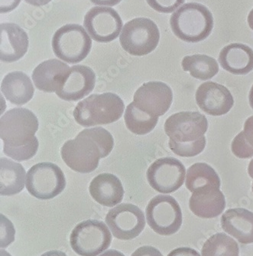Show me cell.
<instances>
[{
	"instance_id": "ab89813d",
	"label": "cell",
	"mask_w": 253,
	"mask_h": 256,
	"mask_svg": "<svg viewBox=\"0 0 253 256\" xmlns=\"http://www.w3.org/2000/svg\"><path fill=\"white\" fill-rule=\"evenodd\" d=\"M24 1L34 6H43L49 4L51 0H24Z\"/></svg>"
},
{
	"instance_id": "ba28073f",
	"label": "cell",
	"mask_w": 253,
	"mask_h": 256,
	"mask_svg": "<svg viewBox=\"0 0 253 256\" xmlns=\"http://www.w3.org/2000/svg\"><path fill=\"white\" fill-rule=\"evenodd\" d=\"M148 225L161 236L178 232L182 224V212L176 200L171 196H156L146 208Z\"/></svg>"
},
{
	"instance_id": "f546056e",
	"label": "cell",
	"mask_w": 253,
	"mask_h": 256,
	"mask_svg": "<svg viewBox=\"0 0 253 256\" xmlns=\"http://www.w3.org/2000/svg\"><path fill=\"white\" fill-rule=\"evenodd\" d=\"M38 138H34L32 142L23 146H10L3 144V152L6 156L15 160L25 161L32 158L38 151Z\"/></svg>"
},
{
	"instance_id": "e0dca14e",
	"label": "cell",
	"mask_w": 253,
	"mask_h": 256,
	"mask_svg": "<svg viewBox=\"0 0 253 256\" xmlns=\"http://www.w3.org/2000/svg\"><path fill=\"white\" fill-rule=\"evenodd\" d=\"M28 36L25 30L14 23L0 26V60L11 63L21 60L28 48Z\"/></svg>"
},
{
	"instance_id": "f1b7e54d",
	"label": "cell",
	"mask_w": 253,
	"mask_h": 256,
	"mask_svg": "<svg viewBox=\"0 0 253 256\" xmlns=\"http://www.w3.org/2000/svg\"><path fill=\"white\" fill-rule=\"evenodd\" d=\"M81 132L90 136L98 144L101 150L103 158H106L111 153L114 146V140L111 134L106 129L97 126V128L84 129Z\"/></svg>"
},
{
	"instance_id": "83f0119b",
	"label": "cell",
	"mask_w": 253,
	"mask_h": 256,
	"mask_svg": "<svg viewBox=\"0 0 253 256\" xmlns=\"http://www.w3.org/2000/svg\"><path fill=\"white\" fill-rule=\"evenodd\" d=\"M202 256H239L238 243L225 234H217L210 237L201 250Z\"/></svg>"
},
{
	"instance_id": "7c38bea8",
	"label": "cell",
	"mask_w": 253,
	"mask_h": 256,
	"mask_svg": "<svg viewBox=\"0 0 253 256\" xmlns=\"http://www.w3.org/2000/svg\"><path fill=\"white\" fill-rule=\"evenodd\" d=\"M83 26L94 41L109 43L120 36L123 21L117 12L111 7L95 6L84 16Z\"/></svg>"
},
{
	"instance_id": "9a60e30c",
	"label": "cell",
	"mask_w": 253,
	"mask_h": 256,
	"mask_svg": "<svg viewBox=\"0 0 253 256\" xmlns=\"http://www.w3.org/2000/svg\"><path fill=\"white\" fill-rule=\"evenodd\" d=\"M96 84V76L90 68L85 66L70 67L55 92L62 100L76 102L88 96Z\"/></svg>"
},
{
	"instance_id": "30bf717a",
	"label": "cell",
	"mask_w": 253,
	"mask_h": 256,
	"mask_svg": "<svg viewBox=\"0 0 253 256\" xmlns=\"http://www.w3.org/2000/svg\"><path fill=\"white\" fill-rule=\"evenodd\" d=\"M105 221L113 236L123 241L134 240L146 227V218L142 210L130 204H119L112 208Z\"/></svg>"
},
{
	"instance_id": "5bb4252c",
	"label": "cell",
	"mask_w": 253,
	"mask_h": 256,
	"mask_svg": "<svg viewBox=\"0 0 253 256\" xmlns=\"http://www.w3.org/2000/svg\"><path fill=\"white\" fill-rule=\"evenodd\" d=\"M173 93L169 86L161 82H149L142 84L133 96V102L139 110L159 117L172 106Z\"/></svg>"
},
{
	"instance_id": "5b68a950",
	"label": "cell",
	"mask_w": 253,
	"mask_h": 256,
	"mask_svg": "<svg viewBox=\"0 0 253 256\" xmlns=\"http://www.w3.org/2000/svg\"><path fill=\"white\" fill-rule=\"evenodd\" d=\"M160 40L159 28L148 18H136L125 24L119 42L122 48L132 56H144L153 52Z\"/></svg>"
},
{
	"instance_id": "ee69618b",
	"label": "cell",
	"mask_w": 253,
	"mask_h": 256,
	"mask_svg": "<svg viewBox=\"0 0 253 256\" xmlns=\"http://www.w3.org/2000/svg\"><path fill=\"white\" fill-rule=\"evenodd\" d=\"M249 100H250V106L253 109V86H252L251 89H250Z\"/></svg>"
},
{
	"instance_id": "9c48e42d",
	"label": "cell",
	"mask_w": 253,
	"mask_h": 256,
	"mask_svg": "<svg viewBox=\"0 0 253 256\" xmlns=\"http://www.w3.org/2000/svg\"><path fill=\"white\" fill-rule=\"evenodd\" d=\"M61 155L66 164L76 172L90 174L97 168L103 158L98 144L85 134H78L74 139L64 143Z\"/></svg>"
},
{
	"instance_id": "e575fe53",
	"label": "cell",
	"mask_w": 253,
	"mask_h": 256,
	"mask_svg": "<svg viewBox=\"0 0 253 256\" xmlns=\"http://www.w3.org/2000/svg\"><path fill=\"white\" fill-rule=\"evenodd\" d=\"M131 256H163V254L155 247L145 246L137 248Z\"/></svg>"
},
{
	"instance_id": "8d00e7d4",
	"label": "cell",
	"mask_w": 253,
	"mask_h": 256,
	"mask_svg": "<svg viewBox=\"0 0 253 256\" xmlns=\"http://www.w3.org/2000/svg\"><path fill=\"white\" fill-rule=\"evenodd\" d=\"M167 256H201V254L194 248L181 247L172 250Z\"/></svg>"
},
{
	"instance_id": "f35d334b",
	"label": "cell",
	"mask_w": 253,
	"mask_h": 256,
	"mask_svg": "<svg viewBox=\"0 0 253 256\" xmlns=\"http://www.w3.org/2000/svg\"><path fill=\"white\" fill-rule=\"evenodd\" d=\"M95 5L101 6H114L117 5L122 0H90Z\"/></svg>"
},
{
	"instance_id": "ac0fdd59",
	"label": "cell",
	"mask_w": 253,
	"mask_h": 256,
	"mask_svg": "<svg viewBox=\"0 0 253 256\" xmlns=\"http://www.w3.org/2000/svg\"><path fill=\"white\" fill-rule=\"evenodd\" d=\"M89 191L96 202L106 207L119 205L124 196L121 181L111 174H101L96 176L90 182Z\"/></svg>"
},
{
	"instance_id": "cb8c5ba5",
	"label": "cell",
	"mask_w": 253,
	"mask_h": 256,
	"mask_svg": "<svg viewBox=\"0 0 253 256\" xmlns=\"http://www.w3.org/2000/svg\"><path fill=\"white\" fill-rule=\"evenodd\" d=\"M26 176L24 168L20 164L5 158L0 160V194L14 196L25 188Z\"/></svg>"
},
{
	"instance_id": "8fae6325",
	"label": "cell",
	"mask_w": 253,
	"mask_h": 256,
	"mask_svg": "<svg viewBox=\"0 0 253 256\" xmlns=\"http://www.w3.org/2000/svg\"><path fill=\"white\" fill-rule=\"evenodd\" d=\"M164 126L170 142L190 144L204 138L208 130V122L200 112H179L168 118Z\"/></svg>"
},
{
	"instance_id": "8992f818",
	"label": "cell",
	"mask_w": 253,
	"mask_h": 256,
	"mask_svg": "<svg viewBox=\"0 0 253 256\" xmlns=\"http://www.w3.org/2000/svg\"><path fill=\"white\" fill-rule=\"evenodd\" d=\"M38 130V118L28 109H11L0 120V136L4 144L14 146L28 144L34 139Z\"/></svg>"
},
{
	"instance_id": "d4e9b609",
	"label": "cell",
	"mask_w": 253,
	"mask_h": 256,
	"mask_svg": "<svg viewBox=\"0 0 253 256\" xmlns=\"http://www.w3.org/2000/svg\"><path fill=\"white\" fill-rule=\"evenodd\" d=\"M186 188L192 192L207 188H221V180L218 174L205 162H197L187 171Z\"/></svg>"
},
{
	"instance_id": "4dcf8cb0",
	"label": "cell",
	"mask_w": 253,
	"mask_h": 256,
	"mask_svg": "<svg viewBox=\"0 0 253 256\" xmlns=\"http://www.w3.org/2000/svg\"><path fill=\"white\" fill-rule=\"evenodd\" d=\"M169 148L175 154L183 158H191L202 153L206 146V138L190 144H177L169 140Z\"/></svg>"
},
{
	"instance_id": "f6af8a7d",
	"label": "cell",
	"mask_w": 253,
	"mask_h": 256,
	"mask_svg": "<svg viewBox=\"0 0 253 256\" xmlns=\"http://www.w3.org/2000/svg\"><path fill=\"white\" fill-rule=\"evenodd\" d=\"M248 172L250 176L253 179V159L250 161V165H249Z\"/></svg>"
},
{
	"instance_id": "603a6c76",
	"label": "cell",
	"mask_w": 253,
	"mask_h": 256,
	"mask_svg": "<svg viewBox=\"0 0 253 256\" xmlns=\"http://www.w3.org/2000/svg\"><path fill=\"white\" fill-rule=\"evenodd\" d=\"M1 92L6 100L15 106H23L31 100L34 88L31 79L21 72H13L2 79Z\"/></svg>"
},
{
	"instance_id": "52a82bcc",
	"label": "cell",
	"mask_w": 253,
	"mask_h": 256,
	"mask_svg": "<svg viewBox=\"0 0 253 256\" xmlns=\"http://www.w3.org/2000/svg\"><path fill=\"white\" fill-rule=\"evenodd\" d=\"M25 186L37 199H53L65 189V176L61 168L52 162H39L28 170Z\"/></svg>"
},
{
	"instance_id": "484cf974",
	"label": "cell",
	"mask_w": 253,
	"mask_h": 256,
	"mask_svg": "<svg viewBox=\"0 0 253 256\" xmlns=\"http://www.w3.org/2000/svg\"><path fill=\"white\" fill-rule=\"evenodd\" d=\"M182 68L184 71L189 72L192 77L202 80L212 78L219 72L218 62L214 58L200 54L184 58Z\"/></svg>"
},
{
	"instance_id": "74e56055",
	"label": "cell",
	"mask_w": 253,
	"mask_h": 256,
	"mask_svg": "<svg viewBox=\"0 0 253 256\" xmlns=\"http://www.w3.org/2000/svg\"><path fill=\"white\" fill-rule=\"evenodd\" d=\"M244 132L247 142L253 146V116L249 118L244 124Z\"/></svg>"
},
{
	"instance_id": "1f68e13d",
	"label": "cell",
	"mask_w": 253,
	"mask_h": 256,
	"mask_svg": "<svg viewBox=\"0 0 253 256\" xmlns=\"http://www.w3.org/2000/svg\"><path fill=\"white\" fill-rule=\"evenodd\" d=\"M15 230L12 222L3 214L0 216V247L2 250L15 241Z\"/></svg>"
},
{
	"instance_id": "bcb514c9",
	"label": "cell",
	"mask_w": 253,
	"mask_h": 256,
	"mask_svg": "<svg viewBox=\"0 0 253 256\" xmlns=\"http://www.w3.org/2000/svg\"><path fill=\"white\" fill-rule=\"evenodd\" d=\"M0 256H11L8 252L5 251V250H2L1 248V251H0Z\"/></svg>"
},
{
	"instance_id": "ffe728a7",
	"label": "cell",
	"mask_w": 253,
	"mask_h": 256,
	"mask_svg": "<svg viewBox=\"0 0 253 256\" xmlns=\"http://www.w3.org/2000/svg\"><path fill=\"white\" fill-rule=\"evenodd\" d=\"M189 207L197 216L203 218H215L225 210V196L218 188H207L193 192Z\"/></svg>"
},
{
	"instance_id": "d6986e66",
	"label": "cell",
	"mask_w": 253,
	"mask_h": 256,
	"mask_svg": "<svg viewBox=\"0 0 253 256\" xmlns=\"http://www.w3.org/2000/svg\"><path fill=\"white\" fill-rule=\"evenodd\" d=\"M223 230L240 243H253V212L246 208H231L221 217Z\"/></svg>"
},
{
	"instance_id": "d6a6232c",
	"label": "cell",
	"mask_w": 253,
	"mask_h": 256,
	"mask_svg": "<svg viewBox=\"0 0 253 256\" xmlns=\"http://www.w3.org/2000/svg\"><path fill=\"white\" fill-rule=\"evenodd\" d=\"M233 153L237 158L248 159L253 156V146L246 139L244 132H240L232 142L231 145Z\"/></svg>"
},
{
	"instance_id": "60d3db41",
	"label": "cell",
	"mask_w": 253,
	"mask_h": 256,
	"mask_svg": "<svg viewBox=\"0 0 253 256\" xmlns=\"http://www.w3.org/2000/svg\"><path fill=\"white\" fill-rule=\"evenodd\" d=\"M98 256H126L123 253L117 251V250H110L108 251L104 252Z\"/></svg>"
},
{
	"instance_id": "836d02e7",
	"label": "cell",
	"mask_w": 253,
	"mask_h": 256,
	"mask_svg": "<svg viewBox=\"0 0 253 256\" xmlns=\"http://www.w3.org/2000/svg\"><path fill=\"white\" fill-rule=\"evenodd\" d=\"M151 8L161 14H172L185 2V0H146Z\"/></svg>"
},
{
	"instance_id": "2e32d148",
	"label": "cell",
	"mask_w": 253,
	"mask_h": 256,
	"mask_svg": "<svg viewBox=\"0 0 253 256\" xmlns=\"http://www.w3.org/2000/svg\"><path fill=\"white\" fill-rule=\"evenodd\" d=\"M196 102L201 110L211 116L226 114L234 104L231 92L225 86L213 82L200 86L196 92Z\"/></svg>"
},
{
	"instance_id": "6da1fadb",
	"label": "cell",
	"mask_w": 253,
	"mask_h": 256,
	"mask_svg": "<svg viewBox=\"0 0 253 256\" xmlns=\"http://www.w3.org/2000/svg\"><path fill=\"white\" fill-rule=\"evenodd\" d=\"M170 24L172 31L180 40L196 43L209 36L214 28V18L206 6L189 2L174 12Z\"/></svg>"
},
{
	"instance_id": "7a4b0ae2",
	"label": "cell",
	"mask_w": 253,
	"mask_h": 256,
	"mask_svg": "<svg viewBox=\"0 0 253 256\" xmlns=\"http://www.w3.org/2000/svg\"><path fill=\"white\" fill-rule=\"evenodd\" d=\"M125 104L113 93L94 94L77 104L74 109V119L78 124L89 128L96 125L109 124L121 118Z\"/></svg>"
},
{
	"instance_id": "7dc6e473",
	"label": "cell",
	"mask_w": 253,
	"mask_h": 256,
	"mask_svg": "<svg viewBox=\"0 0 253 256\" xmlns=\"http://www.w3.org/2000/svg\"></svg>"
},
{
	"instance_id": "b9f144b4",
	"label": "cell",
	"mask_w": 253,
	"mask_h": 256,
	"mask_svg": "<svg viewBox=\"0 0 253 256\" xmlns=\"http://www.w3.org/2000/svg\"><path fill=\"white\" fill-rule=\"evenodd\" d=\"M41 256H67L65 253L63 252L62 251H59V250H51V251L47 252H44V254H41Z\"/></svg>"
},
{
	"instance_id": "3957f363",
	"label": "cell",
	"mask_w": 253,
	"mask_h": 256,
	"mask_svg": "<svg viewBox=\"0 0 253 256\" xmlns=\"http://www.w3.org/2000/svg\"><path fill=\"white\" fill-rule=\"evenodd\" d=\"M109 227L100 220H88L77 224L70 236V244L80 256H98L111 245Z\"/></svg>"
},
{
	"instance_id": "4fadbf2b",
	"label": "cell",
	"mask_w": 253,
	"mask_h": 256,
	"mask_svg": "<svg viewBox=\"0 0 253 256\" xmlns=\"http://www.w3.org/2000/svg\"><path fill=\"white\" fill-rule=\"evenodd\" d=\"M186 169L181 161L173 158L157 160L146 172L148 182L155 191L168 194L178 190L185 182Z\"/></svg>"
},
{
	"instance_id": "d590c367",
	"label": "cell",
	"mask_w": 253,
	"mask_h": 256,
	"mask_svg": "<svg viewBox=\"0 0 253 256\" xmlns=\"http://www.w3.org/2000/svg\"><path fill=\"white\" fill-rule=\"evenodd\" d=\"M21 0H0V12L1 14H8L18 7Z\"/></svg>"
},
{
	"instance_id": "277c9868",
	"label": "cell",
	"mask_w": 253,
	"mask_h": 256,
	"mask_svg": "<svg viewBox=\"0 0 253 256\" xmlns=\"http://www.w3.org/2000/svg\"><path fill=\"white\" fill-rule=\"evenodd\" d=\"M53 51L61 61L77 64L85 60L92 47V40L85 28L77 24H67L53 36Z\"/></svg>"
},
{
	"instance_id": "7402d4cb",
	"label": "cell",
	"mask_w": 253,
	"mask_h": 256,
	"mask_svg": "<svg viewBox=\"0 0 253 256\" xmlns=\"http://www.w3.org/2000/svg\"><path fill=\"white\" fill-rule=\"evenodd\" d=\"M219 62L224 70L232 74H249L253 70V50L240 43L229 44L221 50Z\"/></svg>"
},
{
	"instance_id": "44dd1931",
	"label": "cell",
	"mask_w": 253,
	"mask_h": 256,
	"mask_svg": "<svg viewBox=\"0 0 253 256\" xmlns=\"http://www.w3.org/2000/svg\"><path fill=\"white\" fill-rule=\"evenodd\" d=\"M70 68L68 64L60 60H50L43 62L33 71V82L41 92H56Z\"/></svg>"
},
{
	"instance_id": "7bdbcfd3",
	"label": "cell",
	"mask_w": 253,
	"mask_h": 256,
	"mask_svg": "<svg viewBox=\"0 0 253 256\" xmlns=\"http://www.w3.org/2000/svg\"><path fill=\"white\" fill-rule=\"evenodd\" d=\"M248 23L250 28L253 30V8L252 10V11L250 12V14H249Z\"/></svg>"
},
{
	"instance_id": "4316f807",
	"label": "cell",
	"mask_w": 253,
	"mask_h": 256,
	"mask_svg": "<svg viewBox=\"0 0 253 256\" xmlns=\"http://www.w3.org/2000/svg\"><path fill=\"white\" fill-rule=\"evenodd\" d=\"M125 123L132 133L145 135L150 133L157 125L159 117H154L139 110L134 102L129 104L124 115Z\"/></svg>"
}]
</instances>
